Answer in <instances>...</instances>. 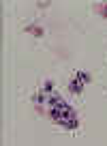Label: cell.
I'll list each match as a JSON object with an SVG mask.
<instances>
[{
  "label": "cell",
  "instance_id": "obj_1",
  "mask_svg": "<svg viewBox=\"0 0 107 146\" xmlns=\"http://www.w3.org/2000/svg\"><path fill=\"white\" fill-rule=\"evenodd\" d=\"M47 108H49V114H52V118L56 120L60 127L71 129V131H75V129H77L75 112H73V108H71V105H69L64 99H60L58 95H56V97L49 95V99H47Z\"/></svg>",
  "mask_w": 107,
  "mask_h": 146
},
{
  "label": "cell",
  "instance_id": "obj_2",
  "mask_svg": "<svg viewBox=\"0 0 107 146\" xmlns=\"http://www.w3.org/2000/svg\"><path fill=\"white\" fill-rule=\"evenodd\" d=\"M84 86H86V84H81V82H79V80H77V78L73 80L71 84H69V88H71V92H75V95H79V92H81V88H84Z\"/></svg>",
  "mask_w": 107,
  "mask_h": 146
},
{
  "label": "cell",
  "instance_id": "obj_3",
  "mask_svg": "<svg viewBox=\"0 0 107 146\" xmlns=\"http://www.w3.org/2000/svg\"><path fill=\"white\" fill-rule=\"evenodd\" d=\"M75 78L79 80L81 84H90V82H92V75H90V73H86V71H77Z\"/></svg>",
  "mask_w": 107,
  "mask_h": 146
},
{
  "label": "cell",
  "instance_id": "obj_4",
  "mask_svg": "<svg viewBox=\"0 0 107 146\" xmlns=\"http://www.w3.org/2000/svg\"><path fill=\"white\" fill-rule=\"evenodd\" d=\"M26 32H32L34 36H41V35H43V28H41V26H28Z\"/></svg>",
  "mask_w": 107,
  "mask_h": 146
},
{
  "label": "cell",
  "instance_id": "obj_5",
  "mask_svg": "<svg viewBox=\"0 0 107 146\" xmlns=\"http://www.w3.org/2000/svg\"><path fill=\"white\" fill-rule=\"evenodd\" d=\"M43 92H47V95L54 92V82H52V80H47V82L43 84Z\"/></svg>",
  "mask_w": 107,
  "mask_h": 146
},
{
  "label": "cell",
  "instance_id": "obj_6",
  "mask_svg": "<svg viewBox=\"0 0 107 146\" xmlns=\"http://www.w3.org/2000/svg\"><path fill=\"white\" fill-rule=\"evenodd\" d=\"M101 13H103V15L107 17V5H101Z\"/></svg>",
  "mask_w": 107,
  "mask_h": 146
}]
</instances>
